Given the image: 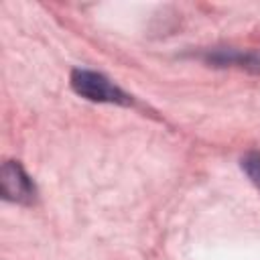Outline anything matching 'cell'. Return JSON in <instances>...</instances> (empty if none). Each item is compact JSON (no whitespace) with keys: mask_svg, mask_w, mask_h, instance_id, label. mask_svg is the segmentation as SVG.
Wrapping results in <instances>:
<instances>
[{"mask_svg":"<svg viewBox=\"0 0 260 260\" xmlns=\"http://www.w3.org/2000/svg\"><path fill=\"white\" fill-rule=\"evenodd\" d=\"M71 87L77 95L89 102L98 104H116V106H130L132 95H128L124 89H120L114 81H110L106 75L77 67L71 71Z\"/></svg>","mask_w":260,"mask_h":260,"instance_id":"1","label":"cell"},{"mask_svg":"<svg viewBox=\"0 0 260 260\" xmlns=\"http://www.w3.org/2000/svg\"><path fill=\"white\" fill-rule=\"evenodd\" d=\"M242 171L246 173V177L252 181V185L260 191V150H250L242 156L240 160Z\"/></svg>","mask_w":260,"mask_h":260,"instance_id":"4","label":"cell"},{"mask_svg":"<svg viewBox=\"0 0 260 260\" xmlns=\"http://www.w3.org/2000/svg\"><path fill=\"white\" fill-rule=\"evenodd\" d=\"M203 59L215 67H240L252 73H260V55L240 49H213L203 55Z\"/></svg>","mask_w":260,"mask_h":260,"instance_id":"3","label":"cell"},{"mask_svg":"<svg viewBox=\"0 0 260 260\" xmlns=\"http://www.w3.org/2000/svg\"><path fill=\"white\" fill-rule=\"evenodd\" d=\"M0 193L6 201L28 205L37 197V187L20 162L6 160L0 169Z\"/></svg>","mask_w":260,"mask_h":260,"instance_id":"2","label":"cell"}]
</instances>
